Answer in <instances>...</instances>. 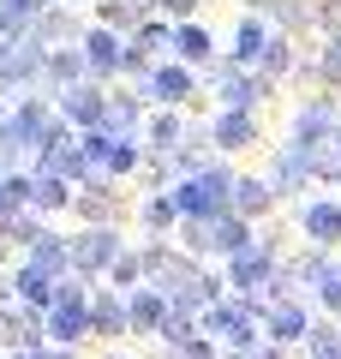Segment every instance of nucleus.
<instances>
[{
    "label": "nucleus",
    "mask_w": 341,
    "mask_h": 359,
    "mask_svg": "<svg viewBox=\"0 0 341 359\" xmlns=\"http://www.w3.org/2000/svg\"><path fill=\"white\" fill-rule=\"evenodd\" d=\"M234 192H240V180L227 174V168H203V174L180 180V186H168V198L180 204V216H186V222L234 216Z\"/></svg>",
    "instance_id": "obj_1"
},
{
    "label": "nucleus",
    "mask_w": 341,
    "mask_h": 359,
    "mask_svg": "<svg viewBox=\"0 0 341 359\" xmlns=\"http://www.w3.org/2000/svg\"><path fill=\"white\" fill-rule=\"evenodd\" d=\"M203 323H210V335H222L227 347H252L258 341V311L246 306V299H215Z\"/></svg>",
    "instance_id": "obj_2"
},
{
    "label": "nucleus",
    "mask_w": 341,
    "mask_h": 359,
    "mask_svg": "<svg viewBox=\"0 0 341 359\" xmlns=\"http://www.w3.org/2000/svg\"><path fill=\"white\" fill-rule=\"evenodd\" d=\"M120 233L114 228H90V233H78L72 240V269L78 276H96V269H108V264H120Z\"/></svg>",
    "instance_id": "obj_3"
},
{
    "label": "nucleus",
    "mask_w": 341,
    "mask_h": 359,
    "mask_svg": "<svg viewBox=\"0 0 341 359\" xmlns=\"http://www.w3.org/2000/svg\"><path fill=\"white\" fill-rule=\"evenodd\" d=\"M227 276H234V287H246V294H252V287H276V252H269L264 240H252L246 245L240 257H227Z\"/></svg>",
    "instance_id": "obj_4"
},
{
    "label": "nucleus",
    "mask_w": 341,
    "mask_h": 359,
    "mask_svg": "<svg viewBox=\"0 0 341 359\" xmlns=\"http://www.w3.org/2000/svg\"><path fill=\"white\" fill-rule=\"evenodd\" d=\"M78 54H84V72H90V84H96V78L126 72V42L114 36V30H90V36L78 42Z\"/></svg>",
    "instance_id": "obj_5"
},
{
    "label": "nucleus",
    "mask_w": 341,
    "mask_h": 359,
    "mask_svg": "<svg viewBox=\"0 0 341 359\" xmlns=\"http://www.w3.org/2000/svg\"><path fill=\"white\" fill-rule=\"evenodd\" d=\"M54 108H60V120H66V126L96 132V126H102V114H108V96H102L96 84H72L66 96H54Z\"/></svg>",
    "instance_id": "obj_6"
},
{
    "label": "nucleus",
    "mask_w": 341,
    "mask_h": 359,
    "mask_svg": "<svg viewBox=\"0 0 341 359\" xmlns=\"http://www.w3.org/2000/svg\"><path fill=\"white\" fill-rule=\"evenodd\" d=\"M192 66H156L150 78H144V96H156V102H168V108H180V102H192Z\"/></svg>",
    "instance_id": "obj_7"
},
{
    "label": "nucleus",
    "mask_w": 341,
    "mask_h": 359,
    "mask_svg": "<svg viewBox=\"0 0 341 359\" xmlns=\"http://www.w3.org/2000/svg\"><path fill=\"white\" fill-rule=\"evenodd\" d=\"M13 287H18V299H25L30 311H54V306H60V282H54V276H42V269H30V264L18 269Z\"/></svg>",
    "instance_id": "obj_8"
},
{
    "label": "nucleus",
    "mask_w": 341,
    "mask_h": 359,
    "mask_svg": "<svg viewBox=\"0 0 341 359\" xmlns=\"http://www.w3.org/2000/svg\"><path fill=\"white\" fill-rule=\"evenodd\" d=\"M264 341H276V347H288V341H300V335H312V323H305V311L293 306V299H281V306H269V318H264Z\"/></svg>",
    "instance_id": "obj_9"
},
{
    "label": "nucleus",
    "mask_w": 341,
    "mask_h": 359,
    "mask_svg": "<svg viewBox=\"0 0 341 359\" xmlns=\"http://www.w3.org/2000/svg\"><path fill=\"white\" fill-rule=\"evenodd\" d=\"M90 323H96L102 335H126V330H132V299L96 294V299H90Z\"/></svg>",
    "instance_id": "obj_10"
},
{
    "label": "nucleus",
    "mask_w": 341,
    "mask_h": 359,
    "mask_svg": "<svg viewBox=\"0 0 341 359\" xmlns=\"http://www.w3.org/2000/svg\"><path fill=\"white\" fill-rule=\"evenodd\" d=\"M269 48H276V36H269L258 18H246L240 30H234V66H252V60H269Z\"/></svg>",
    "instance_id": "obj_11"
},
{
    "label": "nucleus",
    "mask_w": 341,
    "mask_h": 359,
    "mask_svg": "<svg viewBox=\"0 0 341 359\" xmlns=\"http://www.w3.org/2000/svg\"><path fill=\"white\" fill-rule=\"evenodd\" d=\"M305 233H312L317 252L341 245V204H312V210H305Z\"/></svg>",
    "instance_id": "obj_12"
},
{
    "label": "nucleus",
    "mask_w": 341,
    "mask_h": 359,
    "mask_svg": "<svg viewBox=\"0 0 341 359\" xmlns=\"http://www.w3.org/2000/svg\"><path fill=\"white\" fill-rule=\"evenodd\" d=\"M210 138H215V150H246V144L258 138V120H252V114H234V108H227V114L210 126Z\"/></svg>",
    "instance_id": "obj_13"
},
{
    "label": "nucleus",
    "mask_w": 341,
    "mask_h": 359,
    "mask_svg": "<svg viewBox=\"0 0 341 359\" xmlns=\"http://www.w3.org/2000/svg\"><path fill=\"white\" fill-rule=\"evenodd\" d=\"M269 204H276V186H269V180H240V192H234V216L240 222L264 216Z\"/></svg>",
    "instance_id": "obj_14"
},
{
    "label": "nucleus",
    "mask_w": 341,
    "mask_h": 359,
    "mask_svg": "<svg viewBox=\"0 0 341 359\" xmlns=\"http://www.w3.org/2000/svg\"><path fill=\"white\" fill-rule=\"evenodd\" d=\"M72 204V192H66V180L60 174H30V210H66Z\"/></svg>",
    "instance_id": "obj_15"
},
{
    "label": "nucleus",
    "mask_w": 341,
    "mask_h": 359,
    "mask_svg": "<svg viewBox=\"0 0 341 359\" xmlns=\"http://www.w3.org/2000/svg\"><path fill=\"white\" fill-rule=\"evenodd\" d=\"M132 126H138V96H108V114H102L96 132H108V138H132Z\"/></svg>",
    "instance_id": "obj_16"
},
{
    "label": "nucleus",
    "mask_w": 341,
    "mask_h": 359,
    "mask_svg": "<svg viewBox=\"0 0 341 359\" xmlns=\"http://www.w3.org/2000/svg\"><path fill=\"white\" fill-rule=\"evenodd\" d=\"M210 48H215V42H210L203 25H180L174 30V54H180V60H210Z\"/></svg>",
    "instance_id": "obj_17"
},
{
    "label": "nucleus",
    "mask_w": 341,
    "mask_h": 359,
    "mask_svg": "<svg viewBox=\"0 0 341 359\" xmlns=\"http://www.w3.org/2000/svg\"><path fill=\"white\" fill-rule=\"evenodd\" d=\"M138 156H144L138 138H114V150H108V162H102V174H132V168H138Z\"/></svg>",
    "instance_id": "obj_18"
},
{
    "label": "nucleus",
    "mask_w": 341,
    "mask_h": 359,
    "mask_svg": "<svg viewBox=\"0 0 341 359\" xmlns=\"http://www.w3.org/2000/svg\"><path fill=\"white\" fill-rule=\"evenodd\" d=\"M305 341H312V359H341V330H329V323H317Z\"/></svg>",
    "instance_id": "obj_19"
},
{
    "label": "nucleus",
    "mask_w": 341,
    "mask_h": 359,
    "mask_svg": "<svg viewBox=\"0 0 341 359\" xmlns=\"http://www.w3.org/2000/svg\"><path fill=\"white\" fill-rule=\"evenodd\" d=\"M132 48H144V54H150V48H174V30H168V25H138Z\"/></svg>",
    "instance_id": "obj_20"
},
{
    "label": "nucleus",
    "mask_w": 341,
    "mask_h": 359,
    "mask_svg": "<svg viewBox=\"0 0 341 359\" xmlns=\"http://www.w3.org/2000/svg\"><path fill=\"white\" fill-rule=\"evenodd\" d=\"M174 216H180V204H174V198H150V204H144V222H150V228H168Z\"/></svg>",
    "instance_id": "obj_21"
},
{
    "label": "nucleus",
    "mask_w": 341,
    "mask_h": 359,
    "mask_svg": "<svg viewBox=\"0 0 341 359\" xmlns=\"http://www.w3.org/2000/svg\"><path fill=\"white\" fill-rule=\"evenodd\" d=\"M317 72L341 84V36H329V48H323V60H317Z\"/></svg>",
    "instance_id": "obj_22"
},
{
    "label": "nucleus",
    "mask_w": 341,
    "mask_h": 359,
    "mask_svg": "<svg viewBox=\"0 0 341 359\" xmlns=\"http://www.w3.org/2000/svg\"><path fill=\"white\" fill-rule=\"evenodd\" d=\"M293 66V48H288V36H276V48H269V72H288Z\"/></svg>",
    "instance_id": "obj_23"
},
{
    "label": "nucleus",
    "mask_w": 341,
    "mask_h": 359,
    "mask_svg": "<svg viewBox=\"0 0 341 359\" xmlns=\"http://www.w3.org/2000/svg\"><path fill=\"white\" fill-rule=\"evenodd\" d=\"M156 6H162V13H174V18H186L192 6H198V0H156Z\"/></svg>",
    "instance_id": "obj_24"
},
{
    "label": "nucleus",
    "mask_w": 341,
    "mask_h": 359,
    "mask_svg": "<svg viewBox=\"0 0 341 359\" xmlns=\"http://www.w3.org/2000/svg\"><path fill=\"white\" fill-rule=\"evenodd\" d=\"M180 359H210V341H192V347H186Z\"/></svg>",
    "instance_id": "obj_25"
},
{
    "label": "nucleus",
    "mask_w": 341,
    "mask_h": 359,
    "mask_svg": "<svg viewBox=\"0 0 341 359\" xmlns=\"http://www.w3.org/2000/svg\"><path fill=\"white\" fill-rule=\"evenodd\" d=\"M323 25H335V30H341V0H335V6H323Z\"/></svg>",
    "instance_id": "obj_26"
},
{
    "label": "nucleus",
    "mask_w": 341,
    "mask_h": 359,
    "mask_svg": "<svg viewBox=\"0 0 341 359\" xmlns=\"http://www.w3.org/2000/svg\"><path fill=\"white\" fill-rule=\"evenodd\" d=\"M48 359H72V353H48Z\"/></svg>",
    "instance_id": "obj_27"
},
{
    "label": "nucleus",
    "mask_w": 341,
    "mask_h": 359,
    "mask_svg": "<svg viewBox=\"0 0 341 359\" xmlns=\"http://www.w3.org/2000/svg\"><path fill=\"white\" fill-rule=\"evenodd\" d=\"M108 359H126V353H108Z\"/></svg>",
    "instance_id": "obj_28"
},
{
    "label": "nucleus",
    "mask_w": 341,
    "mask_h": 359,
    "mask_svg": "<svg viewBox=\"0 0 341 359\" xmlns=\"http://www.w3.org/2000/svg\"><path fill=\"white\" fill-rule=\"evenodd\" d=\"M0 186H6V174H0Z\"/></svg>",
    "instance_id": "obj_29"
}]
</instances>
